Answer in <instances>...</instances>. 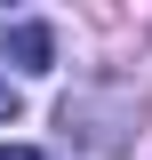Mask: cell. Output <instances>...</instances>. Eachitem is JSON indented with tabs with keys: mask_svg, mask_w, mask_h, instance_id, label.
Returning a JSON list of instances; mask_svg holds the SVG:
<instances>
[{
	"mask_svg": "<svg viewBox=\"0 0 152 160\" xmlns=\"http://www.w3.org/2000/svg\"><path fill=\"white\" fill-rule=\"evenodd\" d=\"M0 56L16 64V72H48V64H56V32H48V24H32V16H0Z\"/></svg>",
	"mask_w": 152,
	"mask_h": 160,
	"instance_id": "obj_1",
	"label": "cell"
},
{
	"mask_svg": "<svg viewBox=\"0 0 152 160\" xmlns=\"http://www.w3.org/2000/svg\"><path fill=\"white\" fill-rule=\"evenodd\" d=\"M16 120V88H8V72H0V128Z\"/></svg>",
	"mask_w": 152,
	"mask_h": 160,
	"instance_id": "obj_2",
	"label": "cell"
},
{
	"mask_svg": "<svg viewBox=\"0 0 152 160\" xmlns=\"http://www.w3.org/2000/svg\"><path fill=\"white\" fill-rule=\"evenodd\" d=\"M0 160H48V152H32V144H0Z\"/></svg>",
	"mask_w": 152,
	"mask_h": 160,
	"instance_id": "obj_3",
	"label": "cell"
}]
</instances>
